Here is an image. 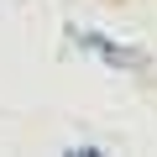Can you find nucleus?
I'll use <instances>...</instances> for the list:
<instances>
[{
    "instance_id": "nucleus-1",
    "label": "nucleus",
    "mask_w": 157,
    "mask_h": 157,
    "mask_svg": "<svg viewBox=\"0 0 157 157\" xmlns=\"http://www.w3.org/2000/svg\"><path fill=\"white\" fill-rule=\"evenodd\" d=\"M84 47H94L105 63H126V68H141V63H147L141 47H121V42H105V37H94V32H84Z\"/></svg>"
}]
</instances>
